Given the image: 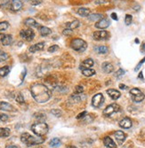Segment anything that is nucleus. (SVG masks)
I'll list each match as a JSON object with an SVG mask.
<instances>
[{
    "mask_svg": "<svg viewBox=\"0 0 145 148\" xmlns=\"http://www.w3.org/2000/svg\"><path fill=\"white\" fill-rule=\"evenodd\" d=\"M24 24L28 27H30V28H38L39 27V24L32 18H28L26 19L25 21H24Z\"/></svg>",
    "mask_w": 145,
    "mask_h": 148,
    "instance_id": "nucleus-20",
    "label": "nucleus"
},
{
    "mask_svg": "<svg viewBox=\"0 0 145 148\" xmlns=\"http://www.w3.org/2000/svg\"><path fill=\"white\" fill-rule=\"evenodd\" d=\"M12 42V36L11 35H5L4 37H3V39H2L1 44L3 45H5V46H7L9 45H11Z\"/></svg>",
    "mask_w": 145,
    "mask_h": 148,
    "instance_id": "nucleus-21",
    "label": "nucleus"
},
{
    "mask_svg": "<svg viewBox=\"0 0 145 148\" xmlns=\"http://www.w3.org/2000/svg\"><path fill=\"white\" fill-rule=\"evenodd\" d=\"M110 22L108 19L106 18H102V20L98 21L95 24V27L97 29H107L108 27L110 26Z\"/></svg>",
    "mask_w": 145,
    "mask_h": 148,
    "instance_id": "nucleus-11",
    "label": "nucleus"
},
{
    "mask_svg": "<svg viewBox=\"0 0 145 148\" xmlns=\"http://www.w3.org/2000/svg\"><path fill=\"white\" fill-rule=\"evenodd\" d=\"M130 96L132 98V99H133V101L136 102V103H139V102H142L145 96H144V94L137 88H134V89H131L130 91Z\"/></svg>",
    "mask_w": 145,
    "mask_h": 148,
    "instance_id": "nucleus-5",
    "label": "nucleus"
},
{
    "mask_svg": "<svg viewBox=\"0 0 145 148\" xmlns=\"http://www.w3.org/2000/svg\"><path fill=\"white\" fill-rule=\"evenodd\" d=\"M8 3H9V1H0V6L8 5Z\"/></svg>",
    "mask_w": 145,
    "mask_h": 148,
    "instance_id": "nucleus-43",
    "label": "nucleus"
},
{
    "mask_svg": "<svg viewBox=\"0 0 145 148\" xmlns=\"http://www.w3.org/2000/svg\"><path fill=\"white\" fill-rule=\"evenodd\" d=\"M30 91L33 99L37 103H46L52 96L50 90L42 84H32L30 87Z\"/></svg>",
    "mask_w": 145,
    "mask_h": 148,
    "instance_id": "nucleus-1",
    "label": "nucleus"
},
{
    "mask_svg": "<svg viewBox=\"0 0 145 148\" xmlns=\"http://www.w3.org/2000/svg\"><path fill=\"white\" fill-rule=\"evenodd\" d=\"M16 101L18 102V103H23L24 102V99H23V97H22V95L21 93H19L18 95H17V97H16Z\"/></svg>",
    "mask_w": 145,
    "mask_h": 148,
    "instance_id": "nucleus-37",
    "label": "nucleus"
},
{
    "mask_svg": "<svg viewBox=\"0 0 145 148\" xmlns=\"http://www.w3.org/2000/svg\"><path fill=\"white\" fill-rule=\"evenodd\" d=\"M107 1H95V4L96 5H99V4H105Z\"/></svg>",
    "mask_w": 145,
    "mask_h": 148,
    "instance_id": "nucleus-47",
    "label": "nucleus"
},
{
    "mask_svg": "<svg viewBox=\"0 0 145 148\" xmlns=\"http://www.w3.org/2000/svg\"><path fill=\"white\" fill-rule=\"evenodd\" d=\"M58 49H59L58 45H52V46H50V47L48 48V51H49V52H55V51H56Z\"/></svg>",
    "mask_w": 145,
    "mask_h": 148,
    "instance_id": "nucleus-35",
    "label": "nucleus"
},
{
    "mask_svg": "<svg viewBox=\"0 0 145 148\" xmlns=\"http://www.w3.org/2000/svg\"><path fill=\"white\" fill-rule=\"evenodd\" d=\"M120 111V106H118L117 104H111V105H109L106 108L104 109L103 111V115L106 116V117H110L111 116L112 114L119 112Z\"/></svg>",
    "mask_w": 145,
    "mask_h": 148,
    "instance_id": "nucleus-6",
    "label": "nucleus"
},
{
    "mask_svg": "<svg viewBox=\"0 0 145 148\" xmlns=\"http://www.w3.org/2000/svg\"><path fill=\"white\" fill-rule=\"evenodd\" d=\"M75 91H76L77 94L82 93V92L84 91V88H83V86H80V85L76 86V88H75Z\"/></svg>",
    "mask_w": 145,
    "mask_h": 148,
    "instance_id": "nucleus-34",
    "label": "nucleus"
},
{
    "mask_svg": "<svg viewBox=\"0 0 145 148\" xmlns=\"http://www.w3.org/2000/svg\"><path fill=\"white\" fill-rule=\"evenodd\" d=\"M119 88H120V89H122V90H126L127 87H126L125 84H120V85H119Z\"/></svg>",
    "mask_w": 145,
    "mask_h": 148,
    "instance_id": "nucleus-46",
    "label": "nucleus"
},
{
    "mask_svg": "<svg viewBox=\"0 0 145 148\" xmlns=\"http://www.w3.org/2000/svg\"><path fill=\"white\" fill-rule=\"evenodd\" d=\"M21 140L22 143H24L26 145L28 146H32V145H39L42 144L44 142V138H42L41 137H33L29 133H23L21 136Z\"/></svg>",
    "mask_w": 145,
    "mask_h": 148,
    "instance_id": "nucleus-2",
    "label": "nucleus"
},
{
    "mask_svg": "<svg viewBox=\"0 0 145 148\" xmlns=\"http://www.w3.org/2000/svg\"><path fill=\"white\" fill-rule=\"evenodd\" d=\"M82 74H83L85 76L90 77V76H93V75H95V70L91 69H83V70H82Z\"/></svg>",
    "mask_w": 145,
    "mask_h": 148,
    "instance_id": "nucleus-27",
    "label": "nucleus"
},
{
    "mask_svg": "<svg viewBox=\"0 0 145 148\" xmlns=\"http://www.w3.org/2000/svg\"><path fill=\"white\" fill-rule=\"evenodd\" d=\"M71 33V30H70V29H65L64 31H63V34H65V35H67V34H70Z\"/></svg>",
    "mask_w": 145,
    "mask_h": 148,
    "instance_id": "nucleus-45",
    "label": "nucleus"
},
{
    "mask_svg": "<svg viewBox=\"0 0 145 148\" xmlns=\"http://www.w3.org/2000/svg\"><path fill=\"white\" fill-rule=\"evenodd\" d=\"M124 74H125V71L123 70V69H118L117 70V72L116 73V76L117 77H120V76H122V75H124Z\"/></svg>",
    "mask_w": 145,
    "mask_h": 148,
    "instance_id": "nucleus-39",
    "label": "nucleus"
},
{
    "mask_svg": "<svg viewBox=\"0 0 145 148\" xmlns=\"http://www.w3.org/2000/svg\"><path fill=\"white\" fill-rule=\"evenodd\" d=\"M51 113H52V114H55V116H57V117H60V116L61 115V112L59 109H55V110H52V111H51Z\"/></svg>",
    "mask_w": 145,
    "mask_h": 148,
    "instance_id": "nucleus-36",
    "label": "nucleus"
},
{
    "mask_svg": "<svg viewBox=\"0 0 145 148\" xmlns=\"http://www.w3.org/2000/svg\"><path fill=\"white\" fill-rule=\"evenodd\" d=\"M71 47L73 50L77 51H80L83 52L86 50L87 48V44L86 41H84L83 39L80 38H75L72 40L71 42Z\"/></svg>",
    "mask_w": 145,
    "mask_h": 148,
    "instance_id": "nucleus-4",
    "label": "nucleus"
},
{
    "mask_svg": "<svg viewBox=\"0 0 145 148\" xmlns=\"http://www.w3.org/2000/svg\"><path fill=\"white\" fill-rule=\"evenodd\" d=\"M20 36H21V37L22 39L26 40V41H28V42H30V41H32V40L34 39V37H35V33L30 29H22L20 32Z\"/></svg>",
    "mask_w": 145,
    "mask_h": 148,
    "instance_id": "nucleus-7",
    "label": "nucleus"
},
{
    "mask_svg": "<svg viewBox=\"0 0 145 148\" xmlns=\"http://www.w3.org/2000/svg\"><path fill=\"white\" fill-rule=\"evenodd\" d=\"M78 26H79V21H77V20H75V21H73L72 22H70V23L67 24L68 29H70V30H71V31H72L73 29H77Z\"/></svg>",
    "mask_w": 145,
    "mask_h": 148,
    "instance_id": "nucleus-22",
    "label": "nucleus"
},
{
    "mask_svg": "<svg viewBox=\"0 0 145 148\" xmlns=\"http://www.w3.org/2000/svg\"><path fill=\"white\" fill-rule=\"evenodd\" d=\"M109 38V33L105 30H100L94 33V39L97 41H102V40H107Z\"/></svg>",
    "mask_w": 145,
    "mask_h": 148,
    "instance_id": "nucleus-9",
    "label": "nucleus"
},
{
    "mask_svg": "<svg viewBox=\"0 0 145 148\" xmlns=\"http://www.w3.org/2000/svg\"><path fill=\"white\" fill-rule=\"evenodd\" d=\"M104 102V97L102 93H98V94H95V95L93 97L92 99V105L95 107H100Z\"/></svg>",
    "mask_w": 145,
    "mask_h": 148,
    "instance_id": "nucleus-8",
    "label": "nucleus"
},
{
    "mask_svg": "<svg viewBox=\"0 0 145 148\" xmlns=\"http://www.w3.org/2000/svg\"><path fill=\"white\" fill-rule=\"evenodd\" d=\"M10 135V130L8 128H0V138H7Z\"/></svg>",
    "mask_w": 145,
    "mask_h": 148,
    "instance_id": "nucleus-25",
    "label": "nucleus"
},
{
    "mask_svg": "<svg viewBox=\"0 0 145 148\" xmlns=\"http://www.w3.org/2000/svg\"><path fill=\"white\" fill-rule=\"evenodd\" d=\"M39 32H40L41 36H46L48 35H50L52 33V30L47 28V27H40V29H39Z\"/></svg>",
    "mask_w": 145,
    "mask_h": 148,
    "instance_id": "nucleus-24",
    "label": "nucleus"
},
{
    "mask_svg": "<svg viewBox=\"0 0 145 148\" xmlns=\"http://www.w3.org/2000/svg\"><path fill=\"white\" fill-rule=\"evenodd\" d=\"M4 34H0V44H1V42H2V39H3V37H4Z\"/></svg>",
    "mask_w": 145,
    "mask_h": 148,
    "instance_id": "nucleus-48",
    "label": "nucleus"
},
{
    "mask_svg": "<svg viewBox=\"0 0 145 148\" xmlns=\"http://www.w3.org/2000/svg\"><path fill=\"white\" fill-rule=\"evenodd\" d=\"M95 50L96 51V52L100 53V54H106L109 51L108 47L106 46H98V47H95Z\"/></svg>",
    "mask_w": 145,
    "mask_h": 148,
    "instance_id": "nucleus-28",
    "label": "nucleus"
},
{
    "mask_svg": "<svg viewBox=\"0 0 145 148\" xmlns=\"http://www.w3.org/2000/svg\"><path fill=\"white\" fill-rule=\"evenodd\" d=\"M132 120L128 117L123 118L119 122V126L123 129H130L132 127Z\"/></svg>",
    "mask_w": 145,
    "mask_h": 148,
    "instance_id": "nucleus-13",
    "label": "nucleus"
},
{
    "mask_svg": "<svg viewBox=\"0 0 145 148\" xmlns=\"http://www.w3.org/2000/svg\"><path fill=\"white\" fill-rule=\"evenodd\" d=\"M103 143H104V145L108 148H116L117 147L115 142L110 137H105L103 139Z\"/></svg>",
    "mask_w": 145,
    "mask_h": 148,
    "instance_id": "nucleus-18",
    "label": "nucleus"
},
{
    "mask_svg": "<svg viewBox=\"0 0 145 148\" xmlns=\"http://www.w3.org/2000/svg\"><path fill=\"white\" fill-rule=\"evenodd\" d=\"M102 69L105 73H107V74L112 73L114 71V66L110 62H103L102 66Z\"/></svg>",
    "mask_w": 145,
    "mask_h": 148,
    "instance_id": "nucleus-15",
    "label": "nucleus"
},
{
    "mask_svg": "<svg viewBox=\"0 0 145 148\" xmlns=\"http://www.w3.org/2000/svg\"><path fill=\"white\" fill-rule=\"evenodd\" d=\"M50 145L52 146V147H57V146H59L60 145H61V140L59 139V138H52L51 141H50Z\"/></svg>",
    "mask_w": 145,
    "mask_h": 148,
    "instance_id": "nucleus-30",
    "label": "nucleus"
},
{
    "mask_svg": "<svg viewBox=\"0 0 145 148\" xmlns=\"http://www.w3.org/2000/svg\"><path fill=\"white\" fill-rule=\"evenodd\" d=\"M14 107L12 106L11 104L7 102H0V110H4V111H14Z\"/></svg>",
    "mask_w": 145,
    "mask_h": 148,
    "instance_id": "nucleus-17",
    "label": "nucleus"
},
{
    "mask_svg": "<svg viewBox=\"0 0 145 148\" xmlns=\"http://www.w3.org/2000/svg\"><path fill=\"white\" fill-rule=\"evenodd\" d=\"M132 21H133V17H132V15L130 14H126V18H125V23L126 25H130L132 23Z\"/></svg>",
    "mask_w": 145,
    "mask_h": 148,
    "instance_id": "nucleus-33",
    "label": "nucleus"
},
{
    "mask_svg": "<svg viewBox=\"0 0 145 148\" xmlns=\"http://www.w3.org/2000/svg\"><path fill=\"white\" fill-rule=\"evenodd\" d=\"M144 62H145V57L143 58V60H141V61H140V62L138 63V65H137V66H136V68H135V71H138V70H139V69L141 68V66H142V64H143Z\"/></svg>",
    "mask_w": 145,
    "mask_h": 148,
    "instance_id": "nucleus-40",
    "label": "nucleus"
},
{
    "mask_svg": "<svg viewBox=\"0 0 145 148\" xmlns=\"http://www.w3.org/2000/svg\"><path fill=\"white\" fill-rule=\"evenodd\" d=\"M10 73V68L8 66H5L3 68H0V76L5 77Z\"/></svg>",
    "mask_w": 145,
    "mask_h": 148,
    "instance_id": "nucleus-26",
    "label": "nucleus"
},
{
    "mask_svg": "<svg viewBox=\"0 0 145 148\" xmlns=\"http://www.w3.org/2000/svg\"><path fill=\"white\" fill-rule=\"evenodd\" d=\"M8 59V54L6 52H5L4 51L0 50V62L5 61Z\"/></svg>",
    "mask_w": 145,
    "mask_h": 148,
    "instance_id": "nucleus-31",
    "label": "nucleus"
},
{
    "mask_svg": "<svg viewBox=\"0 0 145 148\" xmlns=\"http://www.w3.org/2000/svg\"><path fill=\"white\" fill-rule=\"evenodd\" d=\"M111 18L113 19V20H115V21H117V14L115 12H113L112 14H111Z\"/></svg>",
    "mask_w": 145,
    "mask_h": 148,
    "instance_id": "nucleus-44",
    "label": "nucleus"
},
{
    "mask_svg": "<svg viewBox=\"0 0 145 148\" xmlns=\"http://www.w3.org/2000/svg\"><path fill=\"white\" fill-rule=\"evenodd\" d=\"M67 148H77L76 146H73V145H70V146H68Z\"/></svg>",
    "mask_w": 145,
    "mask_h": 148,
    "instance_id": "nucleus-50",
    "label": "nucleus"
},
{
    "mask_svg": "<svg viewBox=\"0 0 145 148\" xmlns=\"http://www.w3.org/2000/svg\"><path fill=\"white\" fill-rule=\"evenodd\" d=\"M49 130L48 125L46 123L40 122V123H36L31 126V130L33 131L34 134H36L38 137L45 136L46 134H47Z\"/></svg>",
    "mask_w": 145,
    "mask_h": 148,
    "instance_id": "nucleus-3",
    "label": "nucleus"
},
{
    "mask_svg": "<svg viewBox=\"0 0 145 148\" xmlns=\"http://www.w3.org/2000/svg\"><path fill=\"white\" fill-rule=\"evenodd\" d=\"M9 27V24L7 21H2L0 22V31H4V30H6Z\"/></svg>",
    "mask_w": 145,
    "mask_h": 148,
    "instance_id": "nucleus-32",
    "label": "nucleus"
},
{
    "mask_svg": "<svg viewBox=\"0 0 145 148\" xmlns=\"http://www.w3.org/2000/svg\"><path fill=\"white\" fill-rule=\"evenodd\" d=\"M94 66V60L92 59H86V60L83 61V63L81 64V66L80 69L83 70V69H90L92 66Z\"/></svg>",
    "mask_w": 145,
    "mask_h": 148,
    "instance_id": "nucleus-19",
    "label": "nucleus"
},
{
    "mask_svg": "<svg viewBox=\"0 0 145 148\" xmlns=\"http://www.w3.org/2000/svg\"><path fill=\"white\" fill-rule=\"evenodd\" d=\"M107 93H108V95L113 99V100H117V99H119L120 96H121V94L120 92L115 90V89H109L107 90Z\"/></svg>",
    "mask_w": 145,
    "mask_h": 148,
    "instance_id": "nucleus-14",
    "label": "nucleus"
},
{
    "mask_svg": "<svg viewBox=\"0 0 145 148\" xmlns=\"http://www.w3.org/2000/svg\"><path fill=\"white\" fill-rule=\"evenodd\" d=\"M8 120V115L6 114H0V121H2V122H6Z\"/></svg>",
    "mask_w": 145,
    "mask_h": 148,
    "instance_id": "nucleus-38",
    "label": "nucleus"
},
{
    "mask_svg": "<svg viewBox=\"0 0 145 148\" xmlns=\"http://www.w3.org/2000/svg\"><path fill=\"white\" fill-rule=\"evenodd\" d=\"M42 1H38V0H34V1H30V4L33 5H40Z\"/></svg>",
    "mask_w": 145,
    "mask_h": 148,
    "instance_id": "nucleus-41",
    "label": "nucleus"
},
{
    "mask_svg": "<svg viewBox=\"0 0 145 148\" xmlns=\"http://www.w3.org/2000/svg\"><path fill=\"white\" fill-rule=\"evenodd\" d=\"M44 47H45V43L41 42V43H37L36 45H31L29 48V51L30 52H36V51H42L44 49Z\"/></svg>",
    "mask_w": 145,
    "mask_h": 148,
    "instance_id": "nucleus-16",
    "label": "nucleus"
},
{
    "mask_svg": "<svg viewBox=\"0 0 145 148\" xmlns=\"http://www.w3.org/2000/svg\"><path fill=\"white\" fill-rule=\"evenodd\" d=\"M77 13L79 14L80 16H84V17H86L90 14V10L88 8H85V7H82V8H79L77 11Z\"/></svg>",
    "mask_w": 145,
    "mask_h": 148,
    "instance_id": "nucleus-23",
    "label": "nucleus"
},
{
    "mask_svg": "<svg viewBox=\"0 0 145 148\" xmlns=\"http://www.w3.org/2000/svg\"><path fill=\"white\" fill-rule=\"evenodd\" d=\"M86 114H87V113H86V111H85V112H83V113H80L79 114H78V115L77 116V119H80V118H82V117H85Z\"/></svg>",
    "mask_w": 145,
    "mask_h": 148,
    "instance_id": "nucleus-42",
    "label": "nucleus"
},
{
    "mask_svg": "<svg viewBox=\"0 0 145 148\" xmlns=\"http://www.w3.org/2000/svg\"><path fill=\"white\" fill-rule=\"evenodd\" d=\"M102 14H100V13H94V14H91L89 16V20L90 21H97V20H102Z\"/></svg>",
    "mask_w": 145,
    "mask_h": 148,
    "instance_id": "nucleus-29",
    "label": "nucleus"
},
{
    "mask_svg": "<svg viewBox=\"0 0 145 148\" xmlns=\"http://www.w3.org/2000/svg\"><path fill=\"white\" fill-rule=\"evenodd\" d=\"M8 5H9V9L10 10L14 11V12H16V11H19V10L21 9L22 2L20 1V0H12V1H9Z\"/></svg>",
    "mask_w": 145,
    "mask_h": 148,
    "instance_id": "nucleus-10",
    "label": "nucleus"
},
{
    "mask_svg": "<svg viewBox=\"0 0 145 148\" xmlns=\"http://www.w3.org/2000/svg\"><path fill=\"white\" fill-rule=\"evenodd\" d=\"M6 148H18L16 145H9V146H7Z\"/></svg>",
    "mask_w": 145,
    "mask_h": 148,
    "instance_id": "nucleus-49",
    "label": "nucleus"
},
{
    "mask_svg": "<svg viewBox=\"0 0 145 148\" xmlns=\"http://www.w3.org/2000/svg\"><path fill=\"white\" fill-rule=\"evenodd\" d=\"M114 137L116 138V140L117 141L118 145H122L124 143V141L126 140V134L121 131V130H117L114 133Z\"/></svg>",
    "mask_w": 145,
    "mask_h": 148,
    "instance_id": "nucleus-12",
    "label": "nucleus"
}]
</instances>
